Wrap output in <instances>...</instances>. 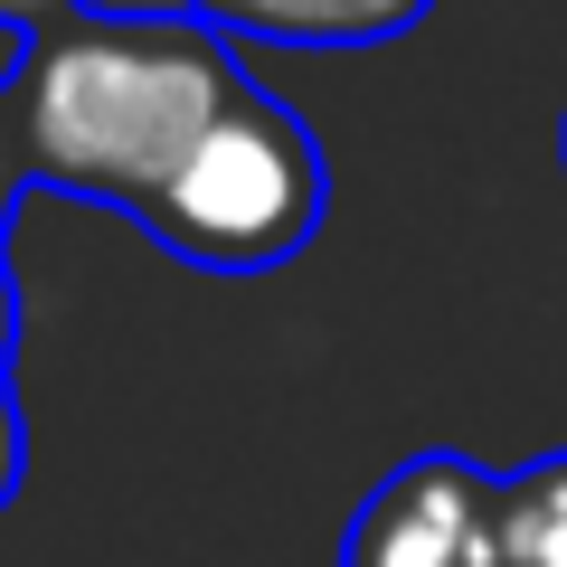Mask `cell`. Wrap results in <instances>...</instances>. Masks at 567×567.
<instances>
[{
  "mask_svg": "<svg viewBox=\"0 0 567 567\" xmlns=\"http://www.w3.org/2000/svg\"><path fill=\"white\" fill-rule=\"evenodd\" d=\"M246 66L227 39H208L189 10H123V20H66L29 39V66L10 76L20 171L39 189L123 208L152 227L208 123L237 104Z\"/></svg>",
  "mask_w": 567,
  "mask_h": 567,
  "instance_id": "cell-1",
  "label": "cell"
},
{
  "mask_svg": "<svg viewBox=\"0 0 567 567\" xmlns=\"http://www.w3.org/2000/svg\"><path fill=\"white\" fill-rule=\"evenodd\" d=\"M322 199H331L322 142L303 133V114L284 95H265L246 76L237 104L189 152V171L171 181V199L152 208V237L171 256L208 265V275H275V265H293L312 246Z\"/></svg>",
  "mask_w": 567,
  "mask_h": 567,
  "instance_id": "cell-2",
  "label": "cell"
},
{
  "mask_svg": "<svg viewBox=\"0 0 567 567\" xmlns=\"http://www.w3.org/2000/svg\"><path fill=\"white\" fill-rule=\"evenodd\" d=\"M492 502H502V473H483L473 454H454V445L406 454L350 511L341 567H502Z\"/></svg>",
  "mask_w": 567,
  "mask_h": 567,
  "instance_id": "cell-3",
  "label": "cell"
},
{
  "mask_svg": "<svg viewBox=\"0 0 567 567\" xmlns=\"http://www.w3.org/2000/svg\"><path fill=\"white\" fill-rule=\"evenodd\" d=\"M208 39H256V48H379L435 10V0H181Z\"/></svg>",
  "mask_w": 567,
  "mask_h": 567,
  "instance_id": "cell-4",
  "label": "cell"
},
{
  "mask_svg": "<svg viewBox=\"0 0 567 567\" xmlns=\"http://www.w3.org/2000/svg\"><path fill=\"white\" fill-rule=\"evenodd\" d=\"M492 539H502V567H567V454L502 473Z\"/></svg>",
  "mask_w": 567,
  "mask_h": 567,
  "instance_id": "cell-5",
  "label": "cell"
},
{
  "mask_svg": "<svg viewBox=\"0 0 567 567\" xmlns=\"http://www.w3.org/2000/svg\"><path fill=\"white\" fill-rule=\"evenodd\" d=\"M76 20V0H0V39H48V29H66Z\"/></svg>",
  "mask_w": 567,
  "mask_h": 567,
  "instance_id": "cell-6",
  "label": "cell"
},
{
  "mask_svg": "<svg viewBox=\"0 0 567 567\" xmlns=\"http://www.w3.org/2000/svg\"><path fill=\"white\" fill-rule=\"evenodd\" d=\"M29 189V171H20V123H10V85H0V227H10V199Z\"/></svg>",
  "mask_w": 567,
  "mask_h": 567,
  "instance_id": "cell-7",
  "label": "cell"
},
{
  "mask_svg": "<svg viewBox=\"0 0 567 567\" xmlns=\"http://www.w3.org/2000/svg\"><path fill=\"white\" fill-rule=\"evenodd\" d=\"M20 464H29V435H20V398L0 388V502L20 492Z\"/></svg>",
  "mask_w": 567,
  "mask_h": 567,
  "instance_id": "cell-8",
  "label": "cell"
},
{
  "mask_svg": "<svg viewBox=\"0 0 567 567\" xmlns=\"http://www.w3.org/2000/svg\"><path fill=\"white\" fill-rule=\"evenodd\" d=\"M10 341H20V293H10V275H0V388H10Z\"/></svg>",
  "mask_w": 567,
  "mask_h": 567,
  "instance_id": "cell-9",
  "label": "cell"
}]
</instances>
